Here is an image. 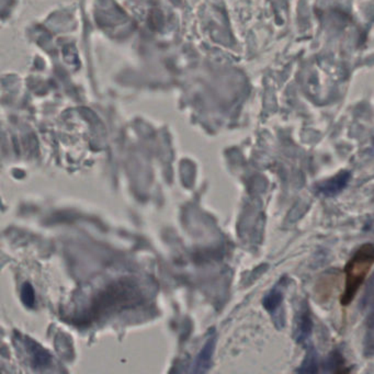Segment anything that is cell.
<instances>
[{
	"label": "cell",
	"instance_id": "cell-1",
	"mask_svg": "<svg viewBox=\"0 0 374 374\" xmlns=\"http://www.w3.org/2000/svg\"><path fill=\"white\" fill-rule=\"evenodd\" d=\"M374 265V244H365L353 254L346 265L345 290L341 295V304L349 305L358 290L365 281L370 269Z\"/></svg>",
	"mask_w": 374,
	"mask_h": 374
},
{
	"label": "cell",
	"instance_id": "cell-4",
	"mask_svg": "<svg viewBox=\"0 0 374 374\" xmlns=\"http://www.w3.org/2000/svg\"><path fill=\"white\" fill-rule=\"evenodd\" d=\"M350 178H351L350 171L343 170V171H340L334 177L325 180L322 185H319V192L321 195L325 196V197H335L347 187Z\"/></svg>",
	"mask_w": 374,
	"mask_h": 374
},
{
	"label": "cell",
	"instance_id": "cell-3",
	"mask_svg": "<svg viewBox=\"0 0 374 374\" xmlns=\"http://www.w3.org/2000/svg\"><path fill=\"white\" fill-rule=\"evenodd\" d=\"M313 331V319H312L311 310L309 304H302L299 314L295 322V329H294V339L298 344L306 345Z\"/></svg>",
	"mask_w": 374,
	"mask_h": 374
},
{
	"label": "cell",
	"instance_id": "cell-9",
	"mask_svg": "<svg viewBox=\"0 0 374 374\" xmlns=\"http://www.w3.org/2000/svg\"><path fill=\"white\" fill-rule=\"evenodd\" d=\"M360 306L363 311L374 309V272L366 285L365 293L360 302Z\"/></svg>",
	"mask_w": 374,
	"mask_h": 374
},
{
	"label": "cell",
	"instance_id": "cell-5",
	"mask_svg": "<svg viewBox=\"0 0 374 374\" xmlns=\"http://www.w3.org/2000/svg\"><path fill=\"white\" fill-rule=\"evenodd\" d=\"M27 347L29 349L30 355H31L34 367L43 368L49 365L50 361H51V356L49 355L47 350H44L41 346L38 345L35 341L29 339V338L27 339Z\"/></svg>",
	"mask_w": 374,
	"mask_h": 374
},
{
	"label": "cell",
	"instance_id": "cell-2",
	"mask_svg": "<svg viewBox=\"0 0 374 374\" xmlns=\"http://www.w3.org/2000/svg\"><path fill=\"white\" fill-rule=\"evenodd\" d=\"M289 278L287 276L280 278L279 281L276 283L267 295L264 298L263 305L266 311L272 316L276 325L281 328L283 326V313H282V302L285 298V290L287 288Z\"/></svg>",
	"mask_w": 374,
	"mask_h": 374
},
{
	"label": "cell",
	"instance_id": "cell-6",
	"mask_svg": "<svg viewBox=\"0 0 374 374\" xmlns=\"http://www.w3.org/2000/svg\"><path fill=\"white\" fill-rule=\"evenodd\" d=\"M324 371L332 372V373L349 372V369L346 366L345 358L340 351L334 350L331 355L328 356L327 359L325 360V363H324Z\"/></svg>",
	"mask_w": 374,
	"mask_h": 374
},
{
	"label": "cell",
	"instance_id": "cell-10",
	"mask_svg": "<svg viewBox=\"0 0 374 374\" xmlns=\"http://www.w3.org/2000/svg\"><path fill=\"white\" fill-rule=\"evenodd\" d=\"M214 344H215V340H214V338H211L208 341L205 347L203 348V350H202L199 357H198L197 366L200 369L203 370L204 367H209L210 362H211L212 353H213Z\"/></svg>",
	"mask_w": 374,
	"mask_h": 374
},
{
	"label": "cell",
	"instance_id": "cell-11",
	"mask_svg": "<svg viewBox=\"0 0 374 374\" xmlns=\"http://www.w3.org/2000/svg\"><path fill=\"white\" fill-rule=\"evenodd\" d=\"M22 302L25 303L26 306L32 309L34 304H35V297H34L33 288L30 283H25L21 291Z\"/></svg>",
	"mask_w": 374,
	"mask_h": 374
},
{
	"label": "cell",
	"instance_id": "cell-8",
	"mask_svg": "<svg viewBox=\"0 0 374 374\" xmlns=\"http://www.w3.org/2000/svg\"><path fill=\"white\" fill-rule=\"evenodd\" d=\"M363 355L367 358L374 357V313L368 319L367 332L363 340Z\"/></svg>",
	"mask_w": 374,
	"mask_h": 374
},
{
	"label": "cell",
	"instance_id": "cell-7",
	"mask_svg": "<svg viewBox=\"0 0 374 374\" xmlns=\"http://www.w3.org/2000/svg\"><path fill=\"white\" fill-rule=\"evenodd\" d=\"M299 373H317L319 372V358L313 347H310L302 365L297 370Z\"/></svg>",
	"mask_w": 374,
	"mask_h": 374
}]
</instances>
